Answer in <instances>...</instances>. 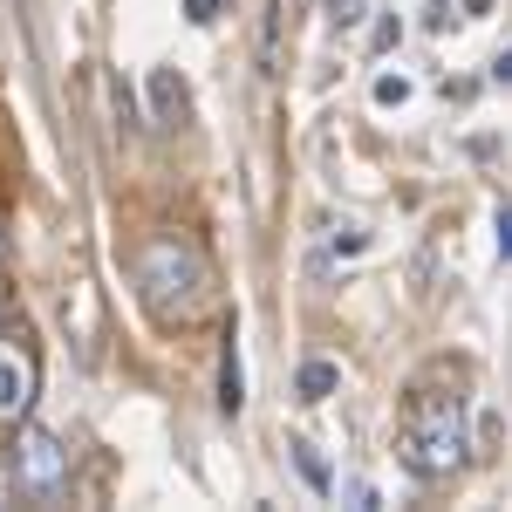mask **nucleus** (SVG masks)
Listing matches in <instances>:
<instances>
[{"label":"nucleus","mask_w":512,"mask_h":512,"mask_svg":"<svg viewBox=\"0 0 512 512\" xmlns=\"http://www.w3.org/2000/svg\"><path fill=\"white\" fill-rule=\"evenodd\" d=\"M328 390H335V362H308L301 369V403H321Z\"/></svg>","instance_id":"423d86ee"},{"label":"nucleus","mask_w":512,"mask_h":512,"mask_svg":"<svg viewBox=\"0 0 512 512\" xmlns=\"http://www.w3.org/2000/svg\"><path fill=\"white\" fill-rule=\"evenodd\" d=\"M151 96H158V117H171V110H185V82L171 76V69H158V76H151Z\"/></svg>","instance_id":"0eeeda50"},{"label":"nucleus","mask_w":512,"mask_h":512,"mask_svg":"<svg viewBox=\"0 0 512 512\" xmlns=\"http://www.w3.org/2000/svg\"><path fill=\"white\" fill-rule=\"evenodd\" d=\"M212 7H219V0H185V14H192L198 28H205V21H212Z\"/></svg>","instance_id":"f8f14e48"},{"label":"nucleus","mask_w":512,"mask_h":512,"mask_svg":"<svg viewBox=\"0 0 512 512\" xmlns=\"http://www.w3.org/2000/svg\"><path fill=\"white\" fill-rule=\"evenodd\" d=\"M472 451V431H465V396L451 390H417L410 410H403V431H396V458L417 478H451Z\"/></svg>","instance_id":"f257e3e1"},{"label":"nucleus","mask_w":512,"mask_h":512,"mask_svg":"<svg viewBox=\"0 0 512 512\" xmlns=\"http://www.w3.org/2000/svg\"><path fill=\"white\" fill-rule=\"evenodd\" d=\"M280 14H287V7H267V21H260V62H267V69H274V48H280Z\"/></svg>","instance_id":"9b49d317"},{"label":"nucleus","mask_w":512,"mask_h":512,"mask_svg":"<svg viewBox=\"0 0 512 512\" xmlns=\"http://www.w3.org/2000/svg\"><path fill=\"white\" fill-rule=\"evenodd\" d=\"M28 403H35V362L21 349H0V424L28 417Z\"/></svg>","instance_id":"20e7f679"},{"label":"nucleus","mask_w":512,"mask_h":512,"mask_svg":"<svg viewBox=\"0 0 512 512\" xmlns=\"http://www.w3.org/2000/svg\"><path fill=\"white\" fill-rule=\"evenodd\" d=\"M410 89H417L410 76H376V110H403V103H410Z\"/></svg>","instance_id":"6e6552de"},{"label":"nucleus","mask_w":512,"mask_h":512,"mask_svg":"<svg viewBox=\"0 0 512 512\" xmlns=\"http://www.w3.org/2000/svg\"><path fill=\"white\" fill-rule=\"evenodd\" d=\"M239 403H246V376H239V349L226 342V362H219V410L239 417Z\"/></svg>","instance_id":"39448f33"},{"label":"nucleus","mask_w":512,"mask_h":512,"mask_svg":"<svg viewBox=\"0 0 512 512\" xmlns=\"http://www.w3.org/2000/svg\"><path fill=\"white\" fill-rule=\"evenodd\" d=\"M137 280H144V301H151L164 321H178V315H192V308H198L205 267H198V253L185 246V239H158V246L144 253Z\"/></svg>","instance_id":"f03ea898"},{"label":"nucleus","mask_w":512,"mask_h":512,"mask_svg":"<svg viewBox=\"0 0 512 512\" xmlns=\"http://www.w3.org/2000/svg\"><path fill=\"white\" fill-rule=\"evenodd\" d=\"M362 14H369V0H328V28H335V35L362 28Z\"/></svg>","instance_id":"9d476101"},{"label":"nucleus","mask_w":512,"mask_h":512,"mask_svg":"<svg viewBox=\"0 0 512 512\" xmlns=\"http://www.w3.org/2000/svg\"><path fill=\"white\" fill-rule=\"evenodd\" d=\"M14 472H21V492H28V499H55V492L69 485V451H62V437L28 424L21 444H14Z\"/></svg>","instance_id":"7ed1b4c3"},{"label":"nucleus","mask_w":512,"mask_h":512,"mask_svg":"<svg viewBox=\"0 0 512 512\" xmlns=\"http://www.w3.org/2000/svg\"><path fill=\"white\" fill-rule=\"evenodd\" d=\"M294 465H301V478H308L315 492H328V485H335V478H328V465H321V451H315V444H294Z\"/></svg>","instance_id":"1a4fd4ad"}]
</instances>
